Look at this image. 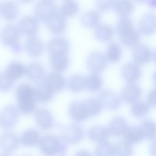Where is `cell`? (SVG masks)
Returning a JSON list of instances; mask_svg holds the SVG:
<instances>
[{
  "label": "cell",
  "mask_w": 156,
  "mask_h": 156,
  "mask_svg": "<svg viewBox=\"0 0 156 156\" xmlns=\"http://www.w3.org/2000/svg\"><path fill=\"white\" fill-rule=\"evenodd\" d=\"M69 112L72 118L78 122L83 121L87 118L82 103L76 102L72 104Z\"/></svg>",
  "instance_id": "cb8c5ba5"
},
{
  "label": "cell",
  "mask_w": 156,
  "mask_h": 156,
  "mask_svg": "<svg viewBox=\"0 0 156 156\" xmlns=\"http://www.w3.org/2000/svg\"><path fill=\"white\" fill-rule=\"evenodd\" d=\"M107 58L114 62L118 61L121 56V50L119 45L116 43H113L108 46L107 51Z\"/></svg>",
  "instance_id": "74e56055"
},
{
  "label": "cell",
  "mask_w": 156,
  "mask_h": 156,
  "mask_svg": "<svg viewBox=\"0 0 156 156\" xmlns=\"http://www.w3.org/2000/svg\"><path fill=\"white\" fill-rule=\"evenodd\" d=\"M115 10L117 13L123 17H126L131 12L133 5L130 0H123L115 2Z\"/></svg>",
  "instance_id": "f546056e"
},
{
  "label": "cell",
  "mask_w": 156,
  "mask_h": 156,
  "mask_svg": "<svg viewBox=\"0 0 156 156\" xmlns=\"http://www.w3.org/2000/svg\"><path fill=\"white\" fill-rule=\"evenodd\" d=\"M62 137L67 142L71 144L79 141L83 137V133L81 128L76 124L67 126L62 132Z\"/></svg>",
  "instance_id": "52a82bcc"
},
{
  "label": "cell",
  "mask_w": 156,
  "mask_h": 156,
  "mask_svg": "<svg viewBox=\"0 0 156 156\" xmlns=\"http://www.w3.org/2000/svg\"><path fill=\"white\" fill-rule=\"evenodd\" d=\"M147 101L151 105H155L156 104V90L155 89L151 90L147 95Z\"/></svg>",
  "instance_id": "bcb514c9"
},
{
  "label": "cell",
  "mask_w": 156,
  "mask_h": 156,
  "mask_svg": "<svg viewBox=\"0 0 156 156\" xmlns=\"http://www.w3.org/2000/svg\"><path fill=\"white\" fill-rule=\"evenodd\" d=\"M75 156H91L90 153L86 150H82L79 151Z\"/></svg>",
  "instance_id": "7dc6e473"
},
{
  "label": "cell",
  "mask_w": 156,
  "mask_h": 156,
  "mask_svg": "<svg viewBox=\"0 0 156 156\" xmlns=\"http://www.w3.org/2000/svg\"><path fill=\"white\" fill-rule=\"evenodd\" d=\"M42 45L40 41L36 38H32L29 41L27 47L29 53L34 56L39 55L42 52Z\"/></svg>",
  "instance_id": "b9f144b4"
},
{
  "label": "cell",
  "mask_w": 156,
  "mask_h": 156,
  "mask_svg": "<svg viewBox=\"0 0 156 156\" xmlns=\"http://www.w3.org/2000/svg\"><path fill=\"white\" fill-rule=\"evenodd\" d=\"M49 59L51 66L58 72L63 71L67 67L68 59L66 53H50Z\"/></svg>",
  "instance_id": "8fae6325"
},
{
  "label": "cell",
  "mask_w": 156,
  "mask_h": 156,
  "mask_svg": "<svg viewBox=\"0 0 156 156\" xmlns=\"http://www.w3.org/2000/svg\"><path fill=\"white\" fill-rule=\"evenodd\" d=\"M114 1L109 0H99L97 1V8L101 10H107L114 5Z\"/></svg>",
  "instance_id": "f6af8a7d"
},
{
  "label": "cell",
  "mask_w": 156,
  "mask_h": 156,
  "mask_svg": "<svg viewBox=\"0 0 156 156\" xmlns=\"http://www.w3.org/2000/svg\"><path fill=\"white\" fill-rule=\"evenodd\" d=\"M68 48L67 41L62 38L58 37L52 40L48 46L50 53H66Z\"/></svg>",
  "instance_id": "603a6c76"
},
{
  "label": "cell",
  "mask_w": 156,
  "mask_h": 156,
  "mask_svg": "<svg viewBox=\"0 0 156 156\" xmlns=\"http://www.w3.org/2000/svg\"><path fill=\"white\" fill-rule=\"evenodd\" d=\"M79 10V6L76 2L73 1H66L63 3L61 12L63 16L69 17L76 15Z\"/></svg>",
  "instance_id": "e575fe53"
},
{
  "label": "cell",
  "mask_w": 156,
  "mask_h": 156,
  "mask_svg": "<svg viewBox=\"0 0 156 156\" xmlns=\"http://www.w3.org/2000/svg\"><path fill=\"white\" fill-rule=\"evenodd\" d=\"M87 117H90L97 115L100 112L101 105L99 100L90 98L82 103Z\"/></svg>",
  "instance_id": "d6986e66"
},
{
  "label": "cell",
  "mask_w": 156,
  "mask_h": 156,
  "mask_svg": "<svg viewBox=\"0 0 156 156\" xmlns=\"http://www.w3.org/2000/svg\"><path fill=\"white\" fill-rule=\"evenodd\" d=\"M7 32L5 29L2 34V39L5 42L8 44H11L16 41L18 37V34L16 29L10 27L7 28Z\"/></svg>",
  "instance_id": "7bdbcfd3"
},
{
  "label": "cell",
  "mask_w": 156,
  "mask_h": 156,
  "mask_svg": "<svg viewBox=\"0 0 156 156\" xmlns=\"http://www.w3.org/2000/svg\"><path fill=\"white\" fill-rule=\"evenodd\" d=\"M102 85L101 79L96 74L90 75L85 79V86L90 91H97L101 88Z\"/></svg>",
  "instance_id": "836d02e7"
},
{
  "label": "cell",
  "mask_w": 156,
  "mask_h": 156,
  "mask_svg": "<svg viewBox=\"0 0 156 156\" xmlns=\"http://www.w3.org/2000/svg\"><path fill=\"white\" fill-rule=\"evenodd\" d=\"M18 118L16 108L12 106L8 107L2 111L0 115V125L3 128L9 129L13 127Z\"/></svg>",
  "instance_id": "3957f363"
},
{
  "label": "cell",
  "mask_w": 156,
  "mask_h": 156,
  "mask_svg": "<svg viewBox=\"0 0 156 156\" xmlns=\"http://www.w3.org/2000/svg\"><path fill=\"white\" fill-rule=\"evenodd\" d=\"M34 89L35 98L40 102L48 101L52 97L54 92L45 82L40 83Z\"/></svg>",
  "instance_id": "4fadbf2b"
},
{
  "label": "cell",
  "mask_w": 156,
  "mask_h": 156,
  "mask_svg": "<svg viewBox=\"0 0 156 156\" xmlns=\"http://www.w3.org/2000/svg\"><path fill=\"white\" fill-rule=\"evenodd\" d=\"M125 140L130 144H136L144 139L139 127L131 126L127 127L125 133Z\"/></svg>",
  "instance_id": "7402d4cb"
},
{
  "label": "cell",
  "mask_w": 156,
  "mask_h": 156,
  "mask_svg": "<svg viewBox=\"0 0 156 156\" xmlns=\"http://www.w3.org/2000/svg\"><path fill=\"white\" fill-rule=\"evenodd\" d=\"M36 119L38 125L42 129H48L53 125L52 117L50 112L45 109H40L36 111Z\"/></svg>",
  "instance_id": "9a60e30c"
},
{
  "label": "cell",
  "mask_w": 156,
  "mask_h": 156,
  "mask_svg": "<svg viewBox=\"0 0 156 156\" xmlns=\"http://www.w3.org/2000/svg\"><path fill=\"white\" fill-rule=\"evenodd\" d=\"M120 36L122 42L127 47H134L139 44L140 41L139 34L133 29Z\"/></svg>",
  "instance_id": "d4e9b609"
},
{
  "label": "cell",
  "mask_w": 156,
  "mask_h": 156,
  "mask_svg": "<svg viewBox=\"0 0 156 156\" xmlns=\"http://www.w3.org/2000/svg\"><path fill=\"white\" fill-rule=\"evenodd\" d=\"M148 105L144 103L135 102L133 103L131 108L132 114L136 117H141L145 115L148 112Z\"/></svg>",
  "instance_id": "f35d334b"
},
{
  "label": "cell",
  "mask_w": 156,
  "mask_h": 156,
  "mask_svg": "<svg viewBox=\"0 0 156 156\" xmlns=\"http://www.w3.org/2000/svg\"><path fill=\"white\" fill-rule=\"evenodd\" d=\"M141 91L137 85L129 84L126 87L122 90V96L123 99L128 103L135 102L140 98Z\"/></svg>",
  "instance_id": "2e32d148"
},
{
  "label": "cell",
  "mask_w": 156,
  "mask_h": 156,
  "mask_svg": "<svg viewBox=\"0 0 156 156\" xmlns=\"http://www.w3.org/2000/svg\"><path fill=\"white\" fill-rule=\"evenodd\" d=\"M127 128L125 120L121 117H116L111 121L107 129L110 134L119 136L124 134Z\"/></svg>",
  "instance_id": "5bb4252c"
},
{
  "label": "cell",
  "mask_w": 156,
  "mask_h": 156,
  "mask_svg": "<svg viewBox=\"0 0 156 156\" xmlns=\"http://www.w3.org/2000/svg\"><path fill=\"white\" fill-rule=\"evenodd\" d=\"M60 146L59 141L55 136L47 135L40 141L39 147L42 153L47 156H52L59 151Z\"/></svg>",
  "instance_id": "6da1fadb"
},
{
  "label": "cell",
  "mask_w": 156,
  "mask_h": 156,
  "mask_svg": "<svg viewBox=\"0 0 156 156\" xmlns=\"http://www.w3.org/2000/svg\"><path fill=\"white\" fill-rule=\"evenodd\" d=\"M95 34L97 38L100 40L106 41L112 38L114 34V31L110 26L101 24L96 28Z\"/></svg>",
  "instance_id": "484cf974"
},
{
  "label": "cell",
  "mask_w": 156,
  "mask_h": 156,
  "mask_svg": "<svg viewBox=\"0 0 156 156\" xmlns=\"http://www.w3.org/2000/svg\"><path fill=\"white\" fill-rule=\"evenodd\" d=\"M95 156H114L115 146L106 141L100 143L96 147Z\"/></svg>",
  "instance_id": "f1b7e54d"
},
{
  "label": "cell",
  "mask_w": 156,
  "mask_h": 156,
  "mask_svg": "<svg viewBox=\"0 0 156 156\" xmlns=\"http://www.w3.org/2000/svg\"><path fill=\"white\" fill-rule=\"evenodd\" d=\"M0 156H12L9 153L4 152L0 154Z\"/></svg>",
  "instance_id": "c3c4849f"
},
{
  "label": "cell",
  "mask_w": 156,
  "mask_h": 156,
  "mask_svg": "<svg viewBox=\"0 0 156 156\" xmlns=\"http://www.w3.org/2000/svg\"><path fill=\"white\" fill-rule=\"evenodd\" d=\"M100 17V15L97 11H89L84 14L82 18V22L86 27H91L98 23Z\"/></svg>",
  "instance_id": "d590c367"
},
{
  "label": "cell",
  "mask_w": 156,
  "mask_h": 156,
  "mask_svg": "<svg viewBox=\"0 0 156 156\" xmlns=\"http://www.w3.org/2000/svg\"><path fill=\"white\" fill-rule=\"evenodd\" d=\"M40 138V133L38 131L34 129H29L22 134L20 140L25 146H33L39 142Z\"/></svg>",
  "instance_id": "44dd1931"
},
{
  "label": "cell",
  "mask_w": 156,
  "mask_h": 156,
  "mask_svg": "<svg viewBox=\"0 0 156 156\" xmlns=\"http://www.w3.org/2000/svg\"><path fill=\"white\" fill-rule=\"evenodd\" d=\"M29 156V155H24V156Z\"/></svg>",
  "instance_id": "681fc988"
},
{
  "label": "cell",
  "mask_w": 156,
  "mask_h": 156,
  "mask_svg": "<svg viewBox=\"0 0 156 156\" xmlns=\"http://www.w3.org/2000/svg\"><path fill=\"white\" fill-rule=\"evenodd\" d=\"M55 5L49 1H42L39 3L35 9V13L37 17L47 21L57 12Z\"/></svg>",
  "instance_id": "277c9868"
},
{
  "label": "cell",
  "mask_w": 156,
  "mask_h": 156,
  "mask_svg": "<svg viewBox=\"0 0 156 156\" xmlns=\"http://www.w3.org/2000/svg\"><path fill=\"white\" fill-rule=\"evenodd\" d=\"M45 82L54 92L61 90L65 84L63 77L57 73L49 74L47 76Z\"/></svg>",
  "instance_id": "e0dca14e"
},
{
  "label": "cell",
  "mask_w": 156,
  "mask_h": 156,
  "mask_svg": "<svg viewBox=\"0 0 156 156\" xmlns=\"http://www.w3.org/2000/svg\"><path fill=\"white\" fill-rule=\"evenodd\" d=\"M109 135L108 129L102 126H93L88 132V136L90 140L100 143L106 141Z\"/></svg>",
  "instance_id": "7c38bea8"
},
{
  "label": "cell",
  "mask_w": 156,
  "mask_h": 156,
  "mask_svg": "<svg viewBox=\"0 0 156 156\" xmlns=\"http://www.w3.org/2000/svg\"><path fill=\"white\" fill-rule=\"evenodd\" d=\"M20 139L15 133L7 131L0 135V148L4 152L10 153L18 147Z\"/></svg>",
  "instance_id": "7a4b0ae2"
},
{
  "label": "cell",
  "mask_w": 156,
  "mask_h": 156,
  "mask_svg": "<svg viewBox=\"0 0 156 156\" xmlns=\"http://www.w3.org/2000/svg\"><path fill=\"white\" fill-rule=\"evenodd\" d=\"M122 74L124 79L129 82L137 80L141 74V69L139 65L133 62H129L124 65L122 68Z\"/></svg>",
  "instance_id": "9c48e42d"
},
{
  "label": "cell",
  "mask_w": 156,
  "mask_h": 156,
  "mask_svg": "<svg viewBox=\"0 0 156 156\" xmlns=\"http://www.w3.org/2000/svg\"><path fill=\"white\" fill-rule=\"evenodd\" d=\"M139 127L144 138L152 140L155 137L156 127L153 122L150 120L144 121Z\"/></svg>",
  "instance_id": "83f0119b"
},
{
  "label": "cell",
  "mask_w": 156,
  "mask_h": 156,
  "mask_svg": "<svg viewBox=\"0 0 156 156\" xmlns=\"http://www.w3.org/2000/svg\"><path fill=\"white\" fill-rule=\"evenodd\" d=\"M132 55L134 60L141 64L146 63L150 61L152 56L151 49L144 44H138L132 50Z\"/></svg>",
  "instance_id": "8992f818"
},
{
  "label": "cell",
  "mask_w": 156,
  "mask_h": 156,
  "mask_svg": "<svg viewBox=\"0 0 156 156\" xmlns=\"http://www.w3.org/2000/svg\"><path fill=\"white\" fill-rule=\"evenodd\" d=\"M98 100L101 106L110 110L117 109L120 104L117 96L113 92L108 90L103 91L101 93Z\"/></svg>",
  "instance_id": "ba28073f"
},
{
  "label": "cell",
  "mask_w": 156,
  "mask_h": 156,
  "mask_svg": "<svg viewBox=\"0 0 156 156\" xmlns=\"http://www.w3.org/2000/svg\"><path fill=\"white\" fill-rule=\"evenodd\" d=\"M117 27L121 35L133 29V24L131 19L127 17H123L118 22Z\"/></svg>",
  "instance_id": "60d3db41"
},
{
  "label": "cell",
  "mask_w": 156,
  "mask_h": 156,
  "mask_svg": "<svg viewBox=\"0 0 156 156\" xmlns=\"http://www.w3.org/2000/svg\"><path fill=\"white\" fill-rule=\"evenodd\" d=\"M141 31L145 34L153 33L156 29V17L153 13L148 12L144 14L141 17L139 23Z\"/></svg>",
  "instance_id": "30bf717a"
},
{
  "label": "cell",
  "mask_w": 156,
  "mask_h": 156,
  "mask_svg": "<svg viewBox=\"0 0 156 156\" xmlns=\"http://www.w3.org/2000/svg\"><path fill=\"white\" fill-rule=\"evenodd\" d=\"M87 63L89 69L95 73L102 71L106 64V58L101 52L95 51L88 56Z\"/></svg>",
  "instance_id": "5b68a950"
},
{
  "label": "cell",
  "mask_w": 156,
  "mask_h": 156,
  "mask_svg": "<svg viewBox=\"0 0 156 156\" xmlns=\"http://www.w3.org/2000/svg\"><path fill=\"white\" fill-rule=\"evenodd\" d=\"M13 81L5 73L0 74V90L5 91L9 89L12 86Z\"/></svg>",
  "instance_id": "ee69618b"
},
{
  "label": "cell",
  "mask_w": 156,
  "mask_h": 156,
  "mask_svg": "<svg viewBox=\"0 0 156 156\" xmlns=\"http://www.w3.org/2000/svg\"><path fill=\"white\" fill-rule=\"evenodd\" d=\"M21 26L23 31L29 35H33L36 33L38 28V24L36 20L30 17H26L23 19Z\"/></svg>",
  "instance_id": "1f68e13d"
},
{
  "label": "cell",
  "mask_w": 156,
  "mask_h": 156,
  "mask_svg": "<svg viewBox=\"0 0 156 156\" xmlns=\"http://www.w3.org/2000/svg\"><path fill=\"white\" fill-rule=\"evenodd\" d=\"M25 72L27 77L30 80L37 81L42 79L44 71L43 67L37 63H32L25 69Z\"/></svg>",
  "instance_id": "ffe728a7"
},
{
  "label": "cell",
  "mask_w": 156,
  "mask_h": 156,
  "mask_svg": "<svg viewBox=\"0 0 156 156\" xmlns=\"http://www.w3.org/2000/svg\"><path fill=\"white\" fill-rule=\"evenodd\" d=\"M116 156H132L133 150L131 144L126 140L119 141L115 146Z\"/></svg>",
  "instance_id": "d6a6232c"
},
{
  "label": "cell",
  "mask_w": 156,
  "mask_h": 156,
  "mask_svg": "<svg viewBox=\"0 0 156 156\" xmlns=\"http://www.w3.org/2000/svg\"><path fill=\"white\" fill-rule=\"evenodd\" d=\"M25 69L20 63L14 62L8 66L5 73L13 80L20 77L25 72Z\"/></svg>",
  "instance_id": "4dcf8cb0"
},
{
  "label": "cell",
  "mask_w": 156,
  "mask_h": 156,
  "mask_svg": "<svg viewBox=\"0 0 156 156\" xmlns=\"http://www.w3.org/2000/svg\"><path fill=\"white\" fill-rule=\"evenodd\" d=\"M35 100V98H31L18 100L19 107L20 110L26 114L33 112L36 108Z\"/></svg>",
  "instance_id": "ab89813d"
},
{
  "label": "cell",
  "mask_w": 156,
  "mask_h": 156,
  "mask_svg": "<svg viewBox=\"0 0 156 156\" xmlns=\"http://www.w3.org/2000/svg\"><path fill=\"white\" fill-rule=\"evenodd\" d=\"M17 94L18 100L35 99L34 89L27 84L20 85L17 89Z\"/></svg>",
  "instance_id": "8d00e7d4"
},
{
  "label": "cell",
  "mask_w": 156,
  "mask_h": 156,
  "mask_svg": "<svg viewBox=\"0 0 156 156\" xmlns=\"http://www.w3.org/2000/svg\"><path fill=\"white\" fill-rule=\"evenodd\" d=\"M68 87L71 91L76 92L80 91L85 86V79L80 74H75L69 78Z\"/></svg>",
  "instance_id": "4316f807"
},
{
  "label": "cell",
  "mask_w": 156,
  "mask_h": 156,
  "mask_svg": "<svg viewBox=\"0 0 156 156\" xmlns=\"http://www.w3.org/2000/svg\"><path fill=\"white\" fill-rule=\"evenodd\" d=\"M49 29L52 32L59 33L62 31L66 26L63 16L58 13L46 22Z\"/></svg>",
  "instance_id": "ac0fdd59"
}]
</instances>
